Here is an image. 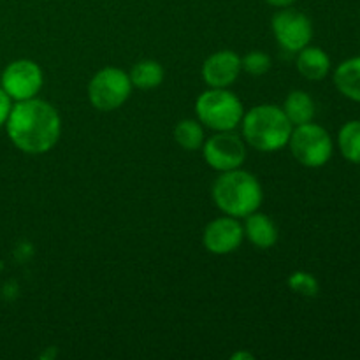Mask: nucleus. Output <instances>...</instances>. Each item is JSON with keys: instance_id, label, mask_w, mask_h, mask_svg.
<instances>
[{"instance_id": "obj_12", "label": "nucleus", "mask_w": 360, "mask_h": 360, "mask_svg": "<svg viewBox=\"0 0 360 360\" xmlns=\"http://www.w3.org/2000/svg\"><path fill=\"white\" fill-rule=\"evenodd\" d=\"M243 220H245V224H243L245 238L253 246H257L260 250H269L276 245L278 236L280 234H278V227L273 221V218L255 211V213L248 214Z\"/></svg>"}, {"instance_id": "obj_17", "label": "nucleus", "mask_w": 360, "mask_h": 360, "mask_svg": "<svg viewBox=\"0 0 360 360\" xmlns=\"http://www.w3.org/2000/svg\"><path fill=\"white\" fill-rule=\"evenodd\" d=\"M174 141L178 143V146H181L185 151L200 150L204 141H206L204 125L199 120H181V122L174 127Z\"/></svg>"}, {"instance_id": "obj_22", "label": "nucleus", "mask_w": 360, "mask_h": 360, "mask_svg": "<svg viewBox=\"0 0 360 360\" xmlns=\"http://www.w3.org/2000/svg\"><path fill=\"white\" fill-rule=\"evenodd\" d=\"M266 4H269L271 7H276V9H285V7H292L297 0H264Z\"/></svg>"}, {"instance_id": "obj_3", "label": "nucleus", "mask_w": 360, "mask_h": 360, "mask_svg": "<svg viewBox=\"0 0 360 360\" xmlns=\"http://www.w3.org/2000/svg\"><path fill=\"white\" fill-rule=\"evenodd\" d=\"M243 139L257 151L273 153L288 146L294 125L283 109L274 104H260L243 115Z\"/></svg>"}, {"instance_id": "obj_4", "label": "nucleus", "mask_w": 360, "mask_h": 360, "mask_svg": "<svg viewBox=\"0 0 360 360\" xmlns=\"http://www.w3.org/2000/svg\"><path fill=\"white\" fill-rule=\"evenodd\" d=\"M197 120L213 132L236 130L241 125L243 102L229 88H210L202 91L195 102Z\"/></svg>"}, {"instance_id": "obj_16", "label": "nucleus", "mask_w": 360, "mask_h": 360, "mask_svg": "<svg viewBox=\"0 0 360 360\" xmlns=\"http://www.w3.org/2000/svg\"><path fill=\"white\" fill-rule=\"evenodd\" d=\"M134 88L139 90H153L164 83L165 70L157 60H141L129 72Z\"/></svg>"}, {"instance_id": "obj_14", "label": "nucleus", "mask_w": 360, "mask_h": 360, "mask_svg": "<svg viewBox=\"0 0 360 360\" xmlns=\"http://www.w3.org/2000/svg\"><path fill=\"white\" fill-rule=\"evenodd\" d=\"M334 84L341 95L360 102V56L345 60L334 70Z\"/></svg>"}, {"instance_id": "obj_21", "label": "nucleus", "mask_w": 360, "mask_h": 360, "mask_svg": "<svg viewBox=\"0 0 360 360\" xmlns=\"http://www.w3.org/2000/svg\"><path fill=\"white\" fill-rule=\"evenodd\" d=\"M11 109H13V98H11L9 95L2 90V86H0V129L6 127L7 118H9L11 115Z\"/></svg>"}, {"instance_id": "obj_5", "label": "nucleus", "mask_w": 360, "mask_h": 360, "mask_svg": "<svg viewBox=\"0 0 360 360\" xmlns=\"http://www.w3.org/2000/svg\"><path fill=\"white\" fill-rule=\"evenodd\" d=\"M288 148L292 151V157L309 169L323 167L330 160L334 151L330 134L313 122L294 127Z\"/></svg>"}, {"instance_id": "obj_8", "label": "nucleus", "mask_w": 360, "mask_h": 360, "mask_svg": "<svg viewBox=\"0 0 360 360\" xmlns=\"http://www.w3.org/2000/svg\"><path fill=\"white\" fill-rule=\"evenodd\" d=\"M200 150L206 164L218 172L239 169L246 160V143L234 130L214 132L204 141Z\"/></svg>"}, {"instance_id": "obj_20", "label": "nucleus", "mask_w": 360, "mask_h": 360, "mask_svg": "<svg viewBox=\"0 0 360 360\" xmlns=\"http://www.w3.org/2000/svg\"><path fill=\"white\" fill-rule=\"evenodd\" d=\"M271 65H273V62H271V56L266 55V53H262V51H252L241 58L243 72L250 74V76H255V77L264 76V74L269 72Z\"/></svg>"}, {"instance_id": "obj_19", "label": "nucleus", "mask_w": 360, "mask_h": 360, "mask_svg": "<svg viewBox=\"0 0 360 360\" xmlns=\"http://www.w3.org/2000/svg\"><path fill=\"white\" fill-rule=\"evenodd\" d=\"M287 283L292 292L302 295V297H315V295H319V280L313 274L306 273V271H295V273H292L288 276Z\"/></svg>"}, {"instance_id": "obj_15", "label": "nucleus", "mask_w": 360, "mask_h": 360, "mask_svg": "<svg viewBox=\"0 0 360 360\" xmlns=\"http://www.w3.org/2000/svg\"><path fill=\"white\" fill-rule=\"evenodd\" d=\"M283 112L294 127L304 125V123L313 122L316 115V105L311 95L302 90H294L287 95L283 102Z\"/></svg>"}, {"instance_id": "obj_18", "label": "nucleus", "mask_w": 360, "mask_h": 360, "mask_svg": "<svg viewBox=\"0 0 360 360\" xmlns=\"http://www.w3.org/2000/svg\"><path fill=\"white\" fill-rule=\"evenodd\" d=\"M341 155L352 164H360V120H354L341 127L338 134Z\"/></svg>"}, {"instance_id": "obj_2", "label": "nucleus", "mask_w": 360, "mask_h": 360, "mask_svg": "<svg viewBox=\"0 0 360 360\" xmlns=\"http://www.w3.org/2000/svg\"><path fill=\"white\" fill-rule=\"evenodd\" d=\"M213 202L224 214L243 220L260 210L264 202V190L259 179L248 171L232 169L220 172L213 183Z\"/></svg>"}, {"instance_id": "obj_10", "label": "nucleus", "mask_w": 360, "mask_h": 360, "mask_svg": "<svg viewBox=\"0 0 360 360\" xmlns=\"http://www.w3.org/2000/svg\"><path fill=\"white\" fill-rule=\"evenodd\" d=\"M245 239L243 224L234 217H218L206 225L202 234V245L213 255H229L241 246Z\"/></svg>"}, {"instance_id": "obj_23", "label": "nucleus", "mask_w": 360, "mask_h": 360, "mask_svg": "<svg viewBox=\"0 0 360 360\" xmlns=\"http://www.w3.org/2000/svg\"><path fill=\"white\" fill-rule=\"evenodd\" d=\"M232 359H234V360H239V359H248V360H252L253 355H252V354H234V355H232Z\"/></svg>"}, {"instance_id": "obj_6", "label": "nucleus", "mask_w": 360, "mask_h": 360, "mask_svg": "<svg viewBox=\"0 0 360 360\" xmlns=\"http://www.w3.org/2000/svg\"><path fill=\"white\" fill-rule=\"evenodd\" d=\"M129 72L118 67H104L88 83V98L97 111H116L132 94Z\"/></svg>"}, {"instance_id": "obj_11", "label": "nucleus", "mask_w": 360, "mask_h": 360, "mask_svg": "<svg viewBox=\"0 0 360 360\" xmlns=\"http://www.w3.org/2000/svg\"><path fill=\"white\" fill-rule=\"evenodd\" d=\"M241 72V56L231 49L213 53L202 63V79L210 88H229Z\"/></svg>"}, {"instance_id": "obj_1", "label": "nucleus", "mask_w": 360, "mask_h": 360, "mask_svg": "<svg viewBox=\"0 0 360 360\" xmlns=\"http://www.w3.org/2000/svg\"><path fill=\"white\" fill-rule=\"evenodd\" d=\"M11 143L27 155H44L55 148L62 134L58 111L42 98H28L13 104L6 122Z\"/></svg>"}, {"instance_id": "obj_13", "label": "nucleus", "mask_w": 360, "mask_h": 360, "mask_svg": "<svg viewBox=\"0 0 360 360\" xmlns=\"http://www.w3.org/2000/svg\"><path fill=\"white\" fill-rule=\"evenodd\" d=\"M299 74L309 81H322L330 70V58L322 48L316 46H306L301 51H297L295 60Z\"/></svg>"}, {"instance_id": "obj_7", "label": "nucleus", "mask_w": 360, "mask_h": 360, "mask_svg": "<svg viewBox=\"0 0 360 360\" xmlns=\"http://www.w3.org/2000/svg\"><path fill=\"white\" fill-rule=\"evenodd\" d=\"M44 84V74L37 62L20 58L11 62L0 76V86L13 98V102L28 101L37 97Z\"/></svg>"}, {"instance_id": "obj_9", "label": "nucleus", "mask_w": 360, "mask_h": 360, "mask_svg": "<svg viewBox=\"0 0 360 360\" xmlns=\"http://www.w3.org/2000/svg\"><path fill=\"white\" fill-rule=\"evenodd\" d=\"M274 39L285 51L297 53L311 42L313 25L304 13L292 7L278 9L271 20Z\"/></svg>"}]
</instances>
